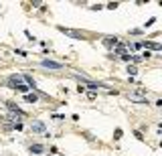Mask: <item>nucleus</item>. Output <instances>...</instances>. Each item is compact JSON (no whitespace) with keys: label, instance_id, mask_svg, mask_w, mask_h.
Returning a JSON list of instances; mask_svg holds the SVG:
<instances>
[{"label":"nucleus","instance_id":"obj_1","mask_svg":"<svg viewBox=\"0 0 162 156\" xmlns=\"http://www.w3.org/2000/svg\"><path fill=\"white\" fill-rule=\"evenodd\" d=\"M59 31H61L63 34H67V37H71V39H85L83 37V33H79V31H75V29H65V27H57Z\"/></svg>","mask_w":162,"mask_h":156},{"label":"nucleus","instance_id":"obj_2","mask_svg":"<svg viewBox=\"0 0 162 156\" xmlns=\"http://www.w3.org/2000/svg\"><path fill=\"white\" fill-rule=\"evenodd\" d=\"M6 107H8V110H10V112H12V114H14V116H18V118H24V116H27V114H24V112L20 110L18 106H16L14 101H6Z\"/></svg>","mask_w":162,"mask_h":156},{"label":"nucleus","instance_id":"obj_3","mask_svg":"<svg viewBox=\"0 0 162 156\" xmlns=\"http://www.w3.org/2000/svg\"><path fill=\"white\" fill-rule=\"evenodd\" d=\"M41 65H43V67H47V69H55V71H59V69L63 67L61 63H57V61H51V59H43V61H41Z\"/></svg>","mask_w":162,"mask_h":156},{"label":"nucleus","instance_id":"obj_4","mask_svg":"<svg viewBox=\"0 0 162 156\" xmlns=\"http://www.w3.org/2000/svg\"><path fill=\"white\" fill-rule=\"evenodd\" d=\"M128 97H130V101H136V103H148V101H146V97H144L142 93H136V91L128 93Z\"/></svg>","mask_w":162,"mask_h":156},{"label":"nucleus","instance_id":"obj_5","mask_svg":"<svg viewBox=\"0 0 162 156\" xmlns=\"http://www.w3.org/2000/svg\"><path fill=\"white\" fill-rule=\"evenodd\" d=\"M31 130H33V132H37V134H45V132H47V126L43 124V122H39V120H37V122H33Z\"/></svg>","mask_w":162,"mask_h":156},{"label":"nucleus","instance_id":"obj_6","mask_svg":"<svg viewBox=\"0 0 162 156\" xmlns=\"http://www.w3.org/2000/svg\"><path fill=\"white\" fill-rule=\"evenodd\" d=\"M104 45H105V47H116V45H118V39H116V37H105V39H104Z\"/></svg>","mask_w":162,"mask_h":156},{"label":"nucleus","instance_id":"obj_7","mask_svg":"<svg viewBox=\"0 0 162 156\" xmlns=\"http://www.w3.org/2000/svg\"><path fill=\"white\" fill-rule=\"evenodd\" d=\"M31 152L33 154H43V152H45V146H43V144H33L31 146Z\"/></svg>","mask_w":162,"mask_h":156},{"label":"nucleus","instance_id":"obj_8","mask_svg":"<svg viewBox=\"0 0 162 156\" xmlns=\"http://www.w3.org/2000/svg\"><path fill=\"white\" fill-rule=\"evenodd\" d=\"M24 99L28 103H37V93H24Z\"/></svg>","mask_w":162,"mask_h":156},{"label":"nucleus","instance_id":"obj_9","mask_svg":"<svg viewBox=\"0 0 162 156\" xmlns=\"http://www.w3.org/2000/svg\"><path fill=\"white\" fill-rule=\"evenodd\" d=\"M23 79H24V81H27V83H28V87H35V79H33L31 75H23Z\"/></svg>","mask_w":162,"mask_h":156},{"label":"nucleus","instance_id":"obj_10","mask_svg":"<svg viewBox=\"0 0 162 156\" xmlns=\"http://www.w3.org/2000/svg\"><path fill=\"white\" fill-rule=\"evenodd\" d=\"M146 47H148V49H152V51H160L158 43H146Z\"/></svg>","mask_w":162,"mask_h":156},{"label":"nucleus","instance_id":"obj_11","mask_svg":"<svg viewBox=\"0 0 162 156\" xmlns=\"http://www.w3.org/2000/svg\"><path fill=\"white\" fill-rule=\"evenodd\" d=\"M16 89H18V91H23V93H28V85H27V83L18 85V87H16Z\"/></svg>","mask_w":162,"mask_h":156},{"label":"nucleus","instance_id":"obj_12","mask_svg":"<svg viewBox=\"0 0 162 156\" xmlns=\"http://www.w3.org/2000/svg\"><path fill=\"white\" fill-rule=\"evenodd\" d=\"M128 73H130V75H136V73H138V69H136V65H130V67H128Z\"/></svg>","mask_w":162,"mask_h":156},{"label":"nucleus","instance_id":"obj_13","mask_svg":"<svg viewBox=\"0 0 162 156\" xmlns=\"http://www.w3.org/2000/svg\"><path fill=\"white\" fill-rule=\"evenodd\" d=\"M118 6H120V4H118V2H109V4H108V6H105V8H109V10H116Z\"/></svg>","mask_w":162,"mask_h":156},{"label":"nucleus","instance_id":"obj_14","mask_svg":"<svg viewBox=\"0 0 162 156\" xmlns=\"http://www.w3.org/2000/svg\"><path fill=\"white\" fill-rule=\"evenodd\" d=\"M132 61H134V63H140V61H144V59H142V55H134V57H132Z\"/></svg>","mask_w":162,"mask_h":156},{"label":"nucleus","instance_id":"obj_15","mask_svg":"<svg viewBox=\"0 0 162 156\" xmlns=\"http://www.w3.org/2000/svg\"><path fill=\"white\" fill-rule=\"evenodd\" d=\"M114 138H116V140H120V138H122V130H120V128L116 130V136H114Z\"/></svg>","mask_w":162,"mask_h":156},{"label":"nucleus","instance_id":"obj_16","mask_svg":"<svg viewBox=\"0 0 162 156\" xmlns=\"http://www.w3.org/2000/svg\"><path fill=\"white\" fill-rule=\"evenodd\" d=\"M33 6H35V8H41V6H43V2H39V0H35V2H33Z\"/></svg>","mask_w":162,"mask_h":156}]
</instances>
